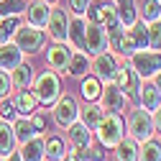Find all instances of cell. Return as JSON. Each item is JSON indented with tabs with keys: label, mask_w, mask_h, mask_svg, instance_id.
I'll list each match as a JSON object with an SVG mask.
<instances>
[{
	"label": "cell",
	"mask_w": 161,
	"mask_h": 161,
	"mask_svg": "<svg viewBox=\"0 0 161 161\" xmlns=\"http://www.w3.org/2000/svg\"><path fill=\"white\" fill-rule=\"evenodd\" d=\"M161 15V8H158V0H146L143 3V21H158Z\"/></svg>",
	"instance_id": "4dcf8cb0"
},
{
	"label": "cell",
	"mask_w": 161,
	"mask_h": 161,
	"mask_svg": "<svg viewBox=\"0 0 161 161\" xmlns=\"http://www.w3.org/2000/svg\"><path fill=\"white\" fill-rule=\"evenodd\" d=\"M0 113H3V118H5V120H10V118L15 115V105H10V103H3V108H0Z\"/></svg>",
	"instance_id": "f35d334b"
},
{
	"label": "cell",
	"mask_w": 161,
	"mask_h": 161,
	"mask_svg": "<svg viewBox=\"0 0 161 161\" xmlns=\"http://www.w3.org/2000/svg\"><path fill=\"white\" fill-rule=\"evenodd\" d=\"M36 110V97L28 95V92H21L15 100V113H21V115H31Z\"/></svg>",
	"instance_id": "d4e9b609"
},
{
	"label": "cell",
	"mask_w": 161,
	"mask_h": 161,
	"mask_svg": "<svg viewBox=\"0 0 161 161\" xmlns=\"http://www.w3.org/2000/svg\"><path fill=\"white\" fill-rule=\"evenodd\" d=\"M100 118H103V113H100V108H95V105H90V108L82 113V120H85V125H87L90 130L100 123Z\"/></svg>",
	"instance_id": "1f68e13d"
},
{
	"label": "cell",
	"mask_w": 161,
	"mask_h": 161,
	"mask_svg": "<svg viewBox=\"0 0 161 161\" xmlns=\"http://www.w3.org/2000/svg\"><path fill=\"white\" fill-rule=\"evenodd\" d=\"M44 3H49V0H44Z\"/></svg>",
	"instance_id": "bcb514c9"
},
{
	"label": "cell",
	"mask_w": 161,
	"mask_h": 161,
	"mask_svg": "<svg viewBox=\"0 0 161 161\" xmlns=\"http://www.w3.org/2000/svg\"><path fill=\"white\" fill-rule=\"evenodd\" d=\"M46 23H49V33L56 38V41H64V38H67V31H69V28H67V15H64V10L56 8V10L49 15Z\"/></svg>",
	"instance_id": "30bf717a"
},
{
	"label": "cell",
	"mask_w": 161,
	"mask_h": 161,
	"mask_svg": "<svg viewBox=\"0 0 161 161\" xmlns=\"http://www.w3.org/2000/svg\"><path fill=\"white\" fill-rule=\"evenodd\" d=\"M110 44H113V49L120 51V54H130V51H136L133 44L128 41V36H123V31H120L118 26H110Z\"/></svg>",
	"instance_id": "e0dca14e"
},
{
	"label": "cell",
	"mask_w": 161,
	"mask_h": 161,
	"mask_svg": "<svg viewBox=\"0 0 161 161\" xmlns=\"http://www.w3.org/2000/svg\"><path fill=\"white\" fill-rule=\"evenodd\" d=\"M85 21H72V26H69V31H67V36H72V41H74V46L77 49H85Z\"/></svg>",
	"instance_id": "cb8c5ba5"
},
{
	"label": "cell",
	"mask_w": 161,
	"mask_h": 161,
	"mask_svg": "<svg viewBox=\"0 0 161 161\" xmlns=\"http://www.w3.org/2000/svg\"><path fill=\"white\" fill-rule=\"evenodd\" d=\"M133 67H136V74H143V77H151L161 69V54H151V51H141L133 56Z\"/></svg>",
	"instance_id": "277c9868"
},
{
	"label": "cell",
	"mask_w": 161,
	"mask_h": 161,
	"mask_svg": "<svg viewBox=\"0 0 161 161\" xmlns=\"http://www.w3.org/2000/svg\"><path fill=\"white\" fill-rule=\"evenodd\" d=\"M69 5H72V10H74L77 15H82V13H87V8H90V0H69Z\"/></svg>",
	"instance_id": "8d00e7d4"
},
{
	"label": "cell",
	"mask_w": 161,
	"mask_h": 161,
	"mask_svg": "<svg viewBox=\"0 0 161 161\" xmlns=\"http://www.w3.org/2000/svg\"><path fill=\"white\" fill-rule=\"evenodd\" d=\"M69 46H64V44H59V46H54L51 51H49V64L56 69V72H67L69 69Z\"/></svg>",
	"instance_id": "4fadbf2b"
},
{
	"label": "cell",
	"mask_w": 161,
	"mask_h": 161,
	"mask_svg": "<svg viewBox=\"0 0 161 161\" xmlns=\"http://www.w3.org/2000/svg\"><path fill=\"white\" fill-rule=\"evenodd\" d=\"M87 10H90V21H92V23H100V26H115V23H118V13H115V8L108 5V3H100V5L87 8Z\"/></svg>",
	"instance_id": "9c48e42d"
},
{
	"label": "cell",
	"mask_w": 161,
	"mask_h": 161,
	"mask_svg": "<svg viewBox=\"0 0 161 161\" xmlns=\"http://www.w3.org/2000/svg\"><path fill=\"white\" fill-rule=\"evenodd\" d=\"M100 97H103V105L113 113H120L123 110V92H120L118 85H108L105 92H100Z\"/></svg>",
	"instance_id": "5bb4252c"
},
{
	"label": "cell",
	"mask_w": 161,
	"mask_h": 161,
	"mask_svg": "<svg viewBox=\"0 0 161 161\" xmlns=\"http://www.w3.org/2000/svg\"><path fill=\"white\" fill-rule=\"evenodd\" d=\"M95 69H97V77H103L105 82H113V79H115V72H118V62H115L110 54H97Z\"/></svg>",
	"instance_id": "8fae6325"
},
{
	"label": "cell",
	"mask_w": 161,
	"mask_h": 161,
	"mask_svg": "<svg viewBox=\"0 0 161 161\" xmlns=\"http://www.w3.org/2000/svg\"><path fill=\"white\" fill-rule=\"evenodd\" d=\"M31 77H33V72H31L28 64H18L15 72H13V85H18V87H28V85H31Z\"/></svg>",
	"instance_id": "484cf974"
},
{
	"label": "cell",
	"mask_w": 161,
	"mask_h": 161,
	"mask_svg": "<svg viewBox=\"0 0 161 161\" xmlns=\"http://www.w3.org/2000/svg\"><path fill=\"white\" fill-rule=\"evenodd\" d=\"M21 64V49L18 46H0V69H15Z\"/></svg>",
	"instance_id": "9a60e30c"
},
{
	"label": "cell",
	"mask_w": 161,
	"mask_h": 161,
	"mask_svg": "<svg viewBox=\"0 0 161 161\" xmlns=\"http://www.w3.org/2000/svg\"><path fill=\"white\" fill-rule=\"evenodd\" d=\"M100 92H103V90H100V82H97L95 77H90V79H85V82H82V95H85V100H90V103H92V100L100 97Z\"/></svg>",
	"instance_id": "83f0119b"
},
{
	"label": "cell",
	"mask_w": 161,
	"mask_h": 161,
	"mask_svg": "<svg viewBox=\"0 0 161 161\" xmlns=\"http://www.w3.org/2000/svg\"><path fill=\"white\" fill-rule=\"evenodd\" d=\"M15 41H18V49H23V51H38L44 44V33L38 31V28H21L15 33Z\"/></svg>",
	"instance_id": "52a82bcc"
},
{
	"label": "cell",
	"mask_w": 161,
	"mask_h": 161,
	"mask_svg": "<svg viewBox=\"0 0 161 161\" xmlns=\"http://www.w3.org/2000/svg\"><path fill=\"white\" fill-rule=\"evenodd\" d=\"M153 123H156V128H158V130H161V105H158V108H156V120H153Z\"/></svg>",
	"instance_id": "b9f144b4"
},
{
	"label": "cell",
	"mask_w": 161,
	"mask_h": 161,
	"mask_svg": "<svg viewBox=\"0 0 161 161\" xmlns=\"http://www.w3.org/2000/svg\"><path fill=\"white\" fill-rule=\"evenodd\" d=\"M100 141H103L105 146H115L120 143V138H123V120H120L118 113H110L105 118H100Z\"/></svg>",
	"instance_id": "6da1fadb"
},
{
	"label": "cell",
	"mask_w": 161,
	"mask_h": 161,
	"mask_svg": "<svg viewBox=\"0 0 161 161\" xmlns=\"http://www.w3.org/2000/svg\"><path fill=\"white\" fill-rule=\"evenodd\" d=\"M156 90H158V92H161V74H158V77H156Z\"/></svg>",
	"instance_id": "7bdbcfd3"
},
{
	"label": "cell",
	"mask_w": 161,
	"mask_h": 161,
	"mask_svg": "<svg viewBox=\"0 0 161 161\" xmlns=\"http://www.w3.org/2000/svg\"><path fill=\"white\" fill-rule=\"evenodd\" d=\"M115 85L120 87V92H125V95H130L133 100H138V95H141V90H138V74H136L130 67H118V72H115Z\"/></svg>",
	"instance_id": "3957f363"
},
{
	"label": "cell",
	"mask_w": 161,
	"mask_h": 161,
	"mask_svg": "<svg viewBox=\"0 0 161 161\" xmlns=\"http://www.w3.org/2000/svg\"><path fill=\"white\" fill-rule=\"evenodd\" d=\"M13 133H15V138L21 141V143H26V141L33 136V125L28 123V120H18L15 128H13Z\"/></svg>",
	"instance_id": "f1b7e54d"
},
{
	"label": "cell",
	"mask_w": 161,
	"mask_h": 161,
	"mask_svg": "<svg viewBox=\"0 0 161 161\" xmlns=\"http://www.w3.org/2000/svg\"><path fill=\"white\" fill-rule=\"evenodd\" d=\"M10 161H21V156H13V158H10Z\"/></svg>",
	"instance_id": "ee69618b"
},
{
	"label": "cell",
	"mask_w": 161,
	"mask_h": 161,
	"mask_svg": "<svg viewBox=\"0 0 161 161\" xmlns=\"http://www.w3.org/2000/svg\"><path fill=\"white\" fill-rule=\"evenodd\" d=\"M143 161H161V146L153 143L151 138H146V146H143Z\"/></svg>",
	"instance_id": "f546056e"
},
{
	"label": "cell",
	"mask_w": 161,
	"mask_h": 161,
	"mask_svg": "<svg viewBox=\"0 0 161 161\" xmlns=\"http://www.w3.org/2000/svg\"><path fill=\"white\" fill-rule=\"evenodd\" d=\"M8 90H10V79H8V74L3 69H0V97H5Z\"/></svg>",
	"instance_id": "74e56055"
},
{
	"label": "cell",
	"mask_w": 161,
	"mask_h": 161,
	"mask_svg": "<svg viewBox=\"0 0 161 161\" xmlns=\"http://www.w3.org/2000/svg\"><path fill=\"white\" fill-rule=\"evenodd\" d=\"M44 138H28L23 143V151H21V161H41L44 158Z\"/></svg>",
	"instance_id": "7c38bea8"
},
{
	"label": "cell",
	"mask_w": 161,
	"mask_h": 161,
	"mask_svg": "<svg viewBox=\"0 0 161 161\" xmlns=\"http://www.w3.org/2000/svg\"><path fill=\"white\" fill-rule=\"evenodd\" d=\"M28 21L33 26H46V21H49V5L44 3V0H36V3L28 8Z\"/></svg>",
	"instance_id": "ac0fdd59"
},
{
	"label": "cell",
	"mask_w": 161,
	"mask_h": 161,
	"mask_svg": "<svg viewBox=\"0 0 161 161\" xmlns=\"http://www.w3.org/2000/svg\"><path fill=\"white\" fill-rule=\"evenodd\" d=\"M128 41L133 44V49L148 46V28H146L143 23H130V31H128Z\"/></svg>",
	"instance_id": "d6986e66"
},
{
	"label": "cell",
	"mask_w": 161,
	"mask_h": 161,
	"mask_svg": "<svg viewBox=\"0 0 161 161\" xmlns=\"http://www.w3.org/2000/svg\"><path fill=\"white\" fill-rule=\"evenodd\" d=\"M90 156H92L95 161H100V158H103V156H105V151H103V148H100V146H92V148H90V153H87V158H90Z\"/></svg>",
	"instance_id": "60d3db41"
},
{
	"label": "cell",
	"mask_w": 161,
	"mask_h": 161,
	"mask_svg": "<svg viewBox=\"0 0 161 161\" xmlns=\"http://www.w3.org/2000/svg\"><path fill=\"white\" fill-rule=\"evenodd\" d=\"M130 136H133V141L151 138V115L146 110H136L130 115Z\"/></svg>",
	"instance_id": "8992f818"
},
{
	"label": "cell",
	"mask_w": 161,
	"mask_h": 161,
	"mask_svg": "<svg viewBox=\"0 0 161 161\" xmlns=\"http://www.w3.org/2000/svg\"><path fill=\"white\" fill-rule=\"evenodd\" d=\"M46 148H49V151H46V153H49V161H59V158L64 156V143H62V138H51Z\"/></svg>",
	"instance_id": "d6a6232c"
},
{
	"label": "cell",
	"mask_w": 161,
	"mask_h": 161,
	"mask_svg": "<svg viewBox=\"0 0 161 161\" xmlns=\"http://www.w3.org/2000/svg\"><path fill=\"white\" fill-rule=\"evenodd\" d=\"M69 138H72V143L77 146V148H87L90 146V128L85 125V123H72L69 125Z\"/></svg>",
	"instance_id": "2e32d148"
},
{
	"label": "cell",
	"mask_w": 161,
	"mask_h": 161,
	"mask_svg": "<svg viewBox=\"0 0 161 161\" xmlns=\"http://www.w3.org/2000/svg\"><path fill=\"white\" fill-rule=\"evenodd\" d=\"M87 36H85V49L90 54H103V49L108 46V36H105V28L100 23H90V28H85Z\"/></svg>",
	"instance_id": "5b68a950"
},
{
	"label": "cell",
	"mask_w": 161,
	"mask_h": 161,
	"mask_svg": "<svg viewBox=\"0 0 161 161\" xmlns=\"http://www.w3.org/2000/svg\"><path fill=\"white\" fill-rule=\"evenodd\" d=\"M118 3V18L123 21L125 26L136 23V8H133V0H115Z\"/></svg>",
	"instance_id": "603a6c76"
},
{
	"label": "cell",
	"mask_w": 161,
	"mask_h": 161,
	"mask_svg": "<svg viewBox=\"0 0 161 161\" xmlns=\"http://www.w3.org/2000/svg\"><path fill=\"white\" fill-rule=\"evenodd\" d=\"M15 28H18V18H15V15H10L8 21H3V26H0V38H8Z\"/></svg>",
	"instance_id": "d590c367"
},
{
	"label": "cell",
	"mask_w": 161,
	"mask_h": 161,
	"mask_svg": "<svg viewBox=\"0 0 161 161\" xmlns=\"http://www.w3.org/2000/svg\"><path fill=\"white\" fill-rule=\"evenodd\" d=\"M36 95H38V100L41 103H46V105H51V103H56V97H59V79H56V74H41L38 77V82H36Z\"/></svg>",
	"instance_id": "7a4b0ae2"
},
{
	"label": "cell",
	"mask_w": 161,
	"mask_h": 161,
	"mask_svg": "<svg viewBox=\"0 0 161 161\" xmlns=\"http://www.w3.org/2000/svg\"><path fill=\"white\" fill-rule=\"evenodd\" d=\"M31 125H33L36 130H44V128H46V118H44V115H33V123H31Z\"/></svg>",
	"instance_id": "ab89813d"
},
{
	"label": "cell",
	"mask_w": 161,
	"mask_h": 161,
	"mask_svg": "<svg viewBox=\"0 0 161 161\" xmlns=\"http://www.w3.org/2000/svg\"><path fill=\"white\" fill-rule=\"evenodd\" d=\"M138 158V146H136V141L128 138V141H120V146H118V161H136Z\"/></svg>",
	"instance_id": "7402d4cb"
},
{
	"label": "cell",
	"mask_w": 161,
	"mask_h": 161,
	"mask_svg": "<svg viewBox=\"0 0 161 161\" xmlns=\"http://www.w3.org/2000/svg\"><path fill=\"white\" fill-rule=\"evenodd\" d=\"M148 46L151 49H161V23H151V28H148Z\"/></svg>",
	"instance_id": "e575fe53"
},
{
	"label": "cell",
	"mask_w": 161,
	"mask_h": 161,
	"mask_svg": "<svg viewBox=\"0 0 161 161\" xmlns=\"http://www.w3.org/2000/svg\"><path fill=\"white\" fill-rule=\"evenodd\" d=\"M138 97L143 100L146 110H156V108L161 105V92L156 90V85H146V87H143V92H141Z\"/></svg>",
	"instance_id": "ffe728a7"
},
{
	"label": "cell",
	"mask_w": 161,
	"mask_h": 161,
	"mask_svg": "<svg viewBox=\"0 0 161 161\" xmlns=\"http://www.w3.org/2000/svg\"><path fill=\"white\" fill-rule=\"evenodd\" d=\"M77 103H74V100L67 95V97H62V100H59V105H56V123L59 125H64V128H69L72 123H74V120H77Z\"/></svg>",
	"instance_id": "ba28073f"
},
{
	"label": "cell",
	"mask_w": 161,
	"mask_h": 161,
	"mask_svg": "<svg viewBox=\"0 0 161 161\" xmlns=\"http://www.w3.org/2000/svg\"><path fill=\"white\" fill-rule=\"evenodd\" d=\"M21 10H26V3L23 0H0V13H21Z\"/></svg>",
	"instance_id": "836d02e7"
},
{
	"label": "cell",
	"mask_w": 161,
	"mask_h": 161,
	"mask_svg": "<svg viewBox=\"0 0 161 161\" xmlns=\"http://www.w3.org/2000/svg\"><path fill=\"white\" fill-rule=\"evenodd\" d=\"M13 138H15L13 128L8 123H0V156H8L13 151Z\"/></svg>",
	"instance_id": "44dd1931"
},
{
	"label": "cell",
	"mask_w": 161,
	"mask_h": 161,
	"mask_svg": "<svg viewBox=\"0 0 161 161\" xmlns=\"http://www.w3.org/2000/svg\"><path fill=\"white\" fill-rule=\"evenodd\" d=\"M67 72H72L74 77H82V74L87 72V56H85V54L69 56V69H67Z\"/></svg>",
	"instance_id": "4316f807"
},
{
	"label": "cell",
	"mask_w": 161,
	"mask_h": 161,
	"mask_svg": "<svg viewBox=\"0 0 161 161\" xmlns=\"http://www.w3.org/2000/svg\"><path fill=\"white\" fill-rule=\"evenodd\" d=\"M67 161H77V158H74V156H69V158H67Z\"/></svg>",
	"instance_id": "f6af8a7d"
}]
</instances>
